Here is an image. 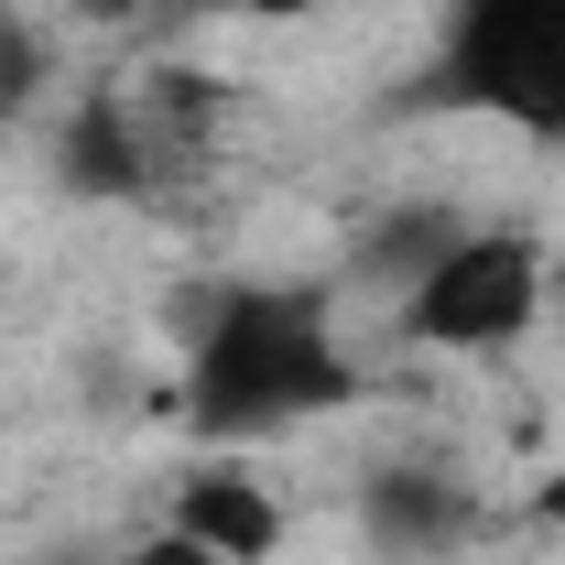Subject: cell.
<instances>
[{"instance_id":"3","label":"cell","mask_w":565,"mask_h":565,"mask_svg":"<svg viewBox=\"0 0 565 565\" xmlns=\"http://www.w3.org/2000/svg\"><path fill=\"white\" fill-rule=\"evenodd\" d=\"M544 305V250L522 228H457L435 273L403 282V327L424 349H511Z\"/></svg>"},{"instance_id":"12","label":"cell","mask_w":565,"mask_h":565,"mask_svg":"<svg viewBox=\"0 0 565 565\" xmlns=\"http://www.w3.org/2000/svg\"><path fill=\"white\" fill-rule=\"evenodd\" d=\"M533 522H555V533H565V468L544 479V490H533Z\"/></svg>"},{"instance_id":"7","label":"cell","mask_w":565,"mask_h":565,"mask_svg":"<svg viewBox=\"0 0 565 565\" xmlns=\"http://www.w3.org/2000/svg\"><path fill=\"white\" fill-rule=\"evenodd\" d=\"M446 239H457V217H446V207H414V217H392V228H370V250H359V262H370L381 282H424Z\"/></svg>"},{"instance_id":"9","label":"cell","mask_w":565,"mask_h":565,"mask_svg":"<svg viewBox=\"0 0 565 565\" xmlns=\"http://www.w3.org/2000/svg\"><path fill=\"white\" fill-rule=\"evenodd\" d=\"M131 565H217V555H207V544H185V533H174V522H163V533H152V544H141Z\"/></svg>"},{"instance_id":"10","label":"cell","mask_w":565,"mask_h":565,"mask_svg":"<svg viewBox=\"0 0 565 565\" xmlns=\"http://www.w3.org/2000/svg\"><path fill=\"white\" fill-rule=\"evenodd\" d=\"M207 11H250V22H305L316 0H207Z\"/></svg>"},{"instance_id":"1","label":"cell","mask_w":565,"mask_h":565,"mask_svg":"<svg viewBox=\"0 0 565 565\" xmlns=\"http://www.w3.org/2000/svg\"><path fill=\"white\" fill-rule=\"evenodd\" d=\"M349 392L359 370L338 349V316L316 282H228L196 327V359H185L196 435H282L305 414H338Z\"/></svg>"},{"instance_id":"4","label":"cell","mask_w":565,"mask_h":565,"mask_svg":"<svg viewBox=\"0 0 565 565\" xmlns=\"http://www.w3.org/2000/svg\"><path fill=\"white\" fill-rule=\"evenodd\" d=\"M55 163H66L76 196H152V185L185 163V141L163 131L152 109H131V98H87V109H66Z\"/></svg>"},{"instance_id":"11","label":"cell","mask_w":565,"mask_h":565,"mask_svg":"<svg viewBox=\"0 0 565 565\" xmlns=\"http://www.w3.org/2000/svg\"><path fill=\"white\" fill-rule=\"evenodd\" d=\"M87 22H141V11H174V0H76Z\"/></svg>"},{"instance_id":"5","label":"cell","mask_w":565,"mask_h":565,"mask_svg":"<svg viewBox=\"0 0 565 565\" xmlns=\"http://www.w3.org/2000/svg\"><path fill=\"white\" fill-rule=\"evenodd\" d=\"M359 522H370L381 555H446V544L479 533V500L457 490L446 468H424V457H381L370 490H359Z\"/></svg>"},{"instance_id":"6","label":"cell","mask_w":565,"mask_h":565,"mask_svg":"<svg viewBox=\"0 0 565 565\" xmlns=\"http://www.w3.org/2000/svg\"><path fill=\"white\" fill-rule=\"evenodd\" d=\"M174 533L185 544H207L217 565H262L282 555V511L262 479H239V468H196L185 490H174Z\"/></svg>"},{"instance_id":"13","label":"cell","mask_w":565,"mask_h":565,"mask_svg":"<svg viewBox=\"0 0 565 565\" xmlns=\"http://www.w3.org/2000/svg\"><path fill=\"white\" fill-rule=\"evenodd\" d=\"M0 33H11V0H0Z\"/></svg>"},{"instance_id":"2","label":"cell","mask_w":565,"mask_h":565,"mask_svg":"<svg viewBox=\"0 0 565 565\" xmlns=\"http://www.w3.org/2000/svg\"><path fill=\"white\" fill-rule=\"evenodd\" d=\"M435 87L457 109L565 131V0H457L435 44Z\"/></svg>"},{"instance_id":"8","label":"cell","mask_w":565,"mask_h":565,"mask_svg":"<svg viewBox=\"0 0 565 565\" xmlns=\"http://www.w3.org/2000/svg\"><path fill=\"white\" fill-rule=\"evenodd\" d=\"M33 87H44V44H33V33L11 22V33H0V120H11V109H22Z\"/></svg>"}]
</instances>
